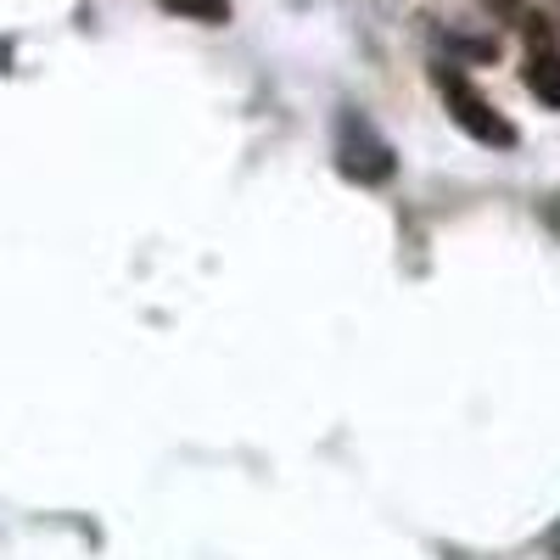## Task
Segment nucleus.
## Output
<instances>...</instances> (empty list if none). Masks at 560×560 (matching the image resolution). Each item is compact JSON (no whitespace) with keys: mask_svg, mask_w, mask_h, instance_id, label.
Returning <instances> with one entry per match:
<instances>
[{"mask_svg":"<svg viewBox=\"0 0 560 560\" xmlns=\"http://www.w3.org/2000/svg\"><path fill=\"white\" fill-rule=\"evenodd\" d=\"M432 79H438V90H443L448 118H454L465 135H471V140H482V147H516V129H510V118L482 96L471 79H459L454 68H438Z\"/></svg>","mask_w":560,"mask_h":560,"instance_id":"1","label":"nucleus"},{"mask_svg":"<svg viewBox=\"0 0 560 560\" xmlns=\"http://www.w3.org/2000/svg\"><path fill=\"white\" fill-rule=\"evenodd\" d=\"M337 168L359 185H382V179H393V147L359 113H348L337 129Z\"/></svg>","mask_w":560,"mask_h":560,"instance_id":"2","label":"nucleus"},{"mask_svg":"<svg viewBox=\"0 0 560 560\" xmlns=\"http://www.w3.org/2000/svg\"><path fill=\"white\" fill-rule=\"evenodd\" d=\"M522 79H527V90H533V96H538V102H549V107H560V57H555V51H544V57H533Z\"/></svg>","mask_w":560,"mask_h":560,"instance_id":"3","label":"nucleus"},{"mask_svg":"<svg viewBox=\"0 0 560 560\" xmlns=\"http://www.w3.org/2000/svg\"><path fill=\"white\" fill-rule=\"evenodd\" d=\"M158 7L191 18V23H230V0H158Z\"/></svg>","mask_w":560,"mask_h":560,"instance_id":"4","label":"nucleus"}]
</instances>
